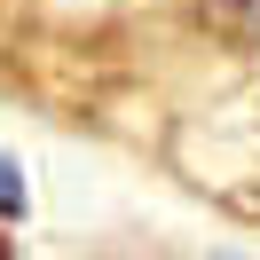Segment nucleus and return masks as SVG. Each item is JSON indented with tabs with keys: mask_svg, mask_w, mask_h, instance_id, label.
Wrapping results in <instances>:
<instances>
[{
	"mask_svg": "<svg viewBox=\"0 0 260 260\" xmlns=\"http://www.w3.org/2000/svg\"><path fill=\"white\" fill-rule=\"evenodd\" d=\"M16 205H24V181H16V166L0 158V213H16Z\"/></svg>",
	"mask_w": 260,
	"mask_h": 260,
	"instance_id": "1",
	"label": "nucleus"
}]
</instances>
